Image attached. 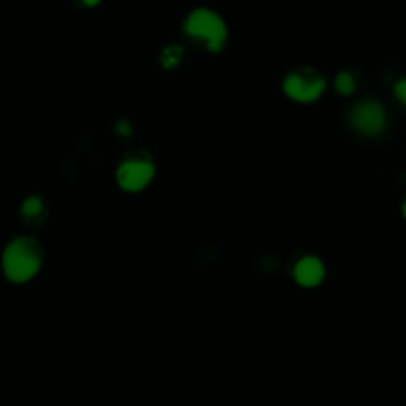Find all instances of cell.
Segmentation results:
<instances>
[{
	"instance_id": "cell-1",
	"label": "cell",
	"mask_w": 406,
	"mask_h": 406,
	"mask_svg": "<svg viewBox=\"0 0 406 406\" xmlns=\"http://www.w3.org/2000/svg\"><path fill=\"white\" fill-rule=\"evenodd\" d=\"M41 265L39 243L32 238L19 237L8 244L3 253V272L13 283H25L35 277Z\"/></svg>"
},
{
	"instance_id": "cell-2",
	"label": "cell",
	"mask_w": 406,
	"mask_h": 406,
	"mask_svg": "<svg viewBox=\"0 0 406 406\" xmlns=\"http://www.w3.org/2000/svg\"><path fill=\"white\" fill-rule=\"evenodd\" d=\"M184 29L192 37L205 41L206 48L211 53H220L224 48V41L227 37L226 25L222 19L210 10H195L194 13H191Z\"/></svg>"
},
{
	"instance_id": "cell-3",
	"label": "cell",
	"mask_w": 406,
	"mask_h": 406,
	"mask_svg": "<svg viewBox=\"0 0 406 406\" xmlns=\"http://www.w3.org/2000/svg\"><path fill=\"white\" fill-rule=\"evenodd\" d=\"M351 121L361 133L378 135L386 127V113L379 103L368 100L354 108Z\"/></svg>"
},
{
	"instance_id": "cell-4",
	"label": "cell",
	"mask_w": 406,
	"mask_h": 406,
	"mask_svg": "<svg viewBox=\"0 0 406 406\" xmlns=\"http://www.w3.org/2000/svg\"><path fill=\"white\" fill-rule=\"evenodd\" d=\"M154 176V167L143 160H129L118 170V183L129 192H138L149 184Z\"/></svg>"
},
{
	"instance_id": "cell-5",
	"label": "cell",
	"mask_w": 406,
	"mask_h": 406,
	"mask_svg": "<svg viewBox=\"0 0 406 406\" xmlns=\"http://www.w3.org/2000/svg\"><path fill=\"white\" fill-rule=\"evenodd\" d=\"M325 89V81L319 76L305 78L301 75H290L284 81V91L297 102H314Z\"/></svg>"
},
{
	"instance_id": "cell-6",
	"label": "cell",
	"mask_w": 406,
	"mask_h": 406,
	"mask_svg": "<svg viewBox=\"0 0 406 406\" xmlns=\"http://www.w3.org/2000/svg\"><path fill=\"white\" fill-rule=\"evenodd\" d=\"M295 279L299 281L305 288H313L317 286L324 278V265L321 264V260L316 257H305L301 259L299 264L295 265L294 270Z\"/></svg>"
},
{
	"instance_id": "cell-7",
	"label": "cell",
	"mask_w": 406,
	"mask_h": 406,
	"mask_svg": "<svg viewBox=\"0 0 406 406\" xmlns=\"http://www.w3.org/2000/svg\"><path fill=\"white\" fill-rule=\"evenodd\" d=\"M335 87L341 96H350V94H352L354 89H356V85H354L352 76L350 74H346V72H343V74L336 76Z\"/></svg>"
},
{
	"instance_id": "cell-8",
	"label": "cell",
	"mask_w": 406,
	"mask_h": 406,
	"mask_svg": "<svg viewBox=\"0 0 406 406\" xmlns=\"http://www.w3.org/2000/svg\"><path fill=\"white\" fill-rule=\"evenodd\" d=\"M41 210H43V203H41L39 197H29V199L23 203V208H21L23 215L28 217L39 216Z\"/></svg>"
},
{
	"instance_id": "cell-9",
	"label": "cell",
	"mask_w": 406,
	"mask_h": 406,
	"mask_svg": "<svg viewBox=\"0 0 406 406\" xmlns=\"http://www.w3.org/2000/svg\"><path fill=\"white\" fill-rule=\"evenodd\" d=\"M181 48L178 46H171V48L165 50L164 51V56H162V64L165 69H170V67H175L178 64L180 59H181Z\"/></svg>"
},
{
	"instance_id": "cell-10",
	"label": "cell",
	"mask_w": 406,
	"mask_h": 406,
	"mask_svg": "<svg viewBox=\"0 0 406 406\" xmlns=\"http://www.w3.org/2000/svg\"><path fill=\"white\" fill-rule=\"evenodd\" d=\"M395 94H397V97L406 105V80L397 83V86H395Z\"/></svg>"
},
{
	"instance_id": "cell-11",
	"label": "cell",
	"mask_w": 406,
	"mask_h": 406,
	"mask_svg": "<svg viewBox=\"0 0 406 406\" xmlns=\"http://www.w3.org/2000/svg\"><path fill=\"white\" fill-rule=\"evenodd\" d=\"M83 2H85L86 5H89V7H92V5H97L98 2H100V0H83Z\"/></svg>"
},
{
	"instance_id": "cell-12",
	"label": "cell",
	"mask_w": 406,
	"mask_h": 406,
	"mask_svg": "<svg viewBox=\"0 0 406 406\" xmlns=\"http://www.w3.org/2000/svg\"><path fill=\"white\" fill-rule=\"evenodd\" d=\"M403 215H405V217H406V202L403 203Z\"/></svg>"
}]
</instances>
